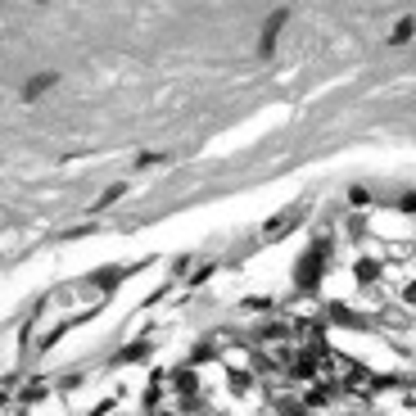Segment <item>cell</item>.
<instances>
[{
	"label": "cell",
	"mask_w": 416,
	"mask_h": 416,
	"mask_svg": "<svg viewBox=\"0 0 416 416\" xmlns=\"http://www.w3.org/2000/svg\"><path fill=\"white\" fill-rule=\"evenodd\" d=\"M321 258H326V244H317L312 253H303V258H299V276H294V281L312 290V285L321 281Z\"/></svg>",
	"instance_id": "6da1fadb"
},
{
	"label": "cell",
	"mask_w": 416,
	"mask_h": 416,
	"mask_svg": "<svg viewBox=\"0 0 416 416\" xmlns=\"http://www.w3.org/2000/svg\"><path fill=\"white\" fill-rule=\"evenodd\" d=\"M398 208H403V213H416V195H403V204H398Z\"/></svg>",
	"instance_id": "9c48e42d"
},
{
	"label": "cell",
	"mask_w": 416,
	"mask_h": 416,
	"mask_svg": "<svg viewBox=\"0 0 416 416\" xmlns=\"http://www.w3.org/2000/svg\"><path fill=\"white\" fill-rule=\"evenodd\" d=\"M154 416H176V412H154Z\"/></svg>",
	"instance_id": "30bf717a"
},
{
	"label": "cell",
	"mask_w": 416,
	"mask_h": 416,
	"mask_svg": "<svg viewBox=\"0 0 416 416\" xmlns=\"http://www.w3.org/2000/svg\"><path fill=\"white\" fill-rule=\"evenodd\" d=\"M122 190H127V186H109V190H104V195H100V204H95V208H109L113 199H122Z\"/></svg>",
	"instance_id": "52a82bcc"
},
{
	"label": "cell",
	"mask_w": 416,
	"mask_h": 416,
	"mask_svg": "<svg viewBox=\"0 0 416 416\" xmlns=\"http://www.w3.org/2000/svg\"><path fill=\"white\" fill-rule=\"evenodd\" d=\"M412 27H416V23H412V19H403V23L394 27V41H407V36H412Z\"/></svg>",
	"instance_id": "ba28073f"
},
{
	"label": "cell",
	"mask_w": 416,
	"mask_h": 416,
	"mask_svg": "<svg viewBox=\"0 0 416 416\" xmlns=\"http://www.w3.org/2000/svg\"><path fill=\"white\" fill-rule=\"evenodd\" d=\"M145 353H150V344L141 340V344H132V349H122V362H141Z\"/></svg>",
	"instance_id": "5b68a950"
},
{
	"label": "cell",
	"mask_w": 416,
	"mask_h": 416,
	"mask_svg": "<svg viewBox=\"0 0 416 416\" xmlns=\"http://www.w3.org/2000/svg\"><path fill=\"white\" fill-rule=\"evenodd\" d=\"M353 276H358V285H375L380 281V263H375V258H358Z\"/></svg>",
	"instance_id": "7a4b0ae2"
},
{
	"label": "cell",
	"mask_w": 416,
	"mask_h": 416,
	"mask_svg": "<svg viewBox=\"0 0 416 416\" xmlns=\"http://www.w3.org/2000/svg\"><path fill=\"white\" fill-rule=\"evenodd\" d=\"M227 384L235 389V394H249V389H253V375H249V371H231Z\"/></svg>",
	"instance_id": "277c9868"
},
{
	"label": "cell",
	"mask_w": 416,
	"mask_h": 416,
	"mask_svg": "<svg viewBox=\"0 0 416 416\" xmlns=\"http://www.w3.org/2000/svg\"><path fill=\"white\" fill-rule=\"evenodd\" d=\"M349 204H358V208H367V204H371V195H367V186H353V190H349Z\"/></svg>",
	"instance_id": "8992f818"
},
{
	"label": "cell",
	"mask_w": 416,
	"mask_h": 416,
	"mask_svg": "<svg viewBox=\"0 0 416 416\" xmlns=\"http://www.w3.org/2000/svg\"><path fill=\"white\" fill-rule=\"evenodd\" d=\"M50 86H55V77H50V73H36L32 82H27V91H23V95H27V100H36L41 91H50Z\"/></svg>",
	"instance_id": "3957f363"
}]
</instances>
